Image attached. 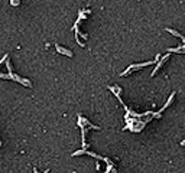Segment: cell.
Listing matches in <instances>:
<instances>
[{
    "instance_id": "obj_1",
    "label": "cell",
    "mask_w": 185,
    "mask_h": 173,
    "mask_svg": "<svg viewBox=\"0 0 185 173\" xmlns=\"http://www.w3.org/2000/svg\"><path fill=\"white\" fill-rule=\"evenodd\" d=\"M159 58H161V56L158 55V56H156V59H153V61H149V62H145V64H137V65H133V66H129V68H127V71L122 74V76H123V75H127V74L130 72L132 69H137V68H143V66H147V65H152L153 62H156V61H158Z\"/></svg>"
},
{
    "instance_id": "obj_2",
    "label": "cell",
    "mask_w": 185,
    "mask_h": 173,
    "mask_svg": "<svg viewBox=\"0 0 185 173\" xmlns=\"http://www.w3.org/2000/svg\"><path fill=\"white\" fill-rule=\"evenodd\" d=\"M168 58H169V55H165V56H163V58H162V59H161V62H159L158 65H156V68H155V69H153V71H152V76H153V75H155V74H156V72H158V71H159V68H161V66H162V65H163V62H165V61H166V59H168Z\"/></svg>"
},
{
    "instance_id": "obj_3",
    "label": "cell",
    "mask_w": 185,
    "mask_h": 173,
    "mask_svg": "<svg viewBox=\"0 0 185 173\" xmlns=\"http://www.w3.org/2000/svg\"><path fill=\"white\" fill-rule=\"evenodd\" d=\"M55 48H57V51L59 52V54H64V55H67V56H72V52H71V51H67V49H64L62 46L57 45Z\"/></svg>"
}]
</instances>
